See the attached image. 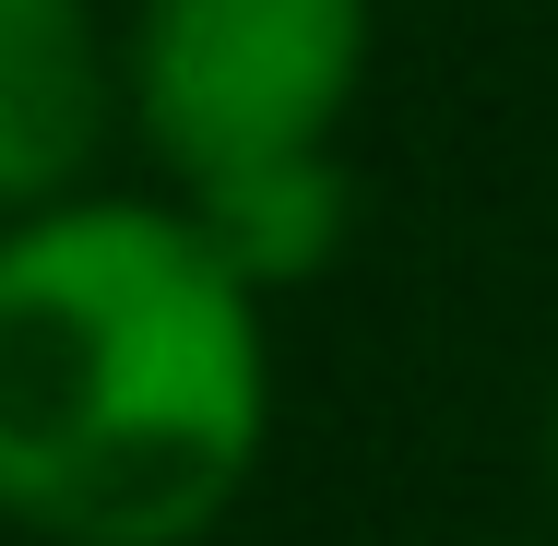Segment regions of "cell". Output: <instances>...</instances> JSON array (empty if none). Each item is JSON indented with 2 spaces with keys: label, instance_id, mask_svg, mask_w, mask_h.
Wrapping results in <instances>:
<instances>
[{
  "label": "cell",
  "instance_id": "1",
  "mask_svg": "<svg viewBox=\"0 0 558 546\" xmlns=\"http://www.w3.org/2000/svg\"><path fill=\"white\" fill-rule=\"evenodd\" d=\"M274 428L262 286L191 203L0 226V511L48 546H191Z\"/></svg>",
  "mask_w": 558,
  "mask_h": 546
},
{
  "label": "cell",
  "instance_id": "2",
  "mask_svg": "<svg viewBox=\"0 0 558 546\" xmlns=\"http://www.w3.org/2000/svg\"><path fill=\"white\" fill-rule=\"evenodd\" d=\"M368 72V0H143L131 12V119L179 191L333 155Z\"/></svg>",
  "mask_w": 558,
  "mask_h": 546
},
{
  "label": "cell",
  "instance_id": "3",
  "mask_svg": "<svg viewBox=\"0 0 558 546\" xmlns=\"http://www.w3.org/2000/svg\"><path fill=\"white\" fill-rule=\"evenodd\" d=\"M108 36L96 0H0V226L72 203L108 143Z\"/></svg>",
  "mask_w": 558,
  "mask_h": 546
},
{
  "label": "cell",
  "instance_id": "4",
  "mask_svg": "<svg viewBox=\"0 0 558 546\" xmlns=\"http://www.w3.org/2000/svg\"><path fill=\"white\" fill-rule=\"evenodd\" d=\"M191 215H203V238L274 298V286H310V274L344 250V226H356V179H344V155H286V167L203 179Z\"/></svg>",
  "mask_w": 558,
  "mask_h": 546
},
{
  "label": "cell",
  "instance_id": "5",
  "mask_svg": "<svg viewBox=\"0 0 558 546\" xmlns=\"http://www.w3.org/2000/svg\"><path fill=\"white\" fill-rule=\"evenodd\" d=\"M547 463H558V416H547Z\"/></svg>",
  "mask_w": 558,
  "mask_h": 546
}]
</instances>
